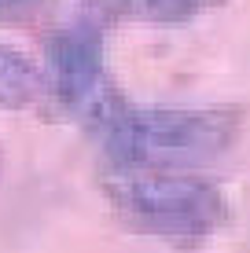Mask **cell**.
Masks as SVG:
<instances>
[{
	"label": "cell",
	"instance_id": "obj_5",
	"mask_svg": "<svg viewBox=\"0 0 250 253\" xmlns=\"http://www.w3.org/2000/svg\"><path fill=\"white\" fill-rule=\"evenodd\" d=\"M125 19H148V22H188L210 4L221 0H118Z\"/></svg>",
	"mask_w": 250,
	"mask_h": 253
},
{
	"label": "cell",
	"instance_id": "obj_2",
	"mask_svg": "<svg viewBox=\"0 0 250 253\" xmlns=\"http://www.w3.org/2000/svg\"><path fill=\"white\" fill-rule=\"evenodd\" d=\"M118 220L158 239H206L228 220V198L195 172H122L107 180Z\"/></svg>",
	"mask_w": 250,
	"mask_h": 253
},
{
	"label": "cell",
	"instance_id": "obj_3",
	"mask_svg": "<svg viewBox=\"0 0 250 253\" xmlns=\"http://www.w3.org/2000/svg\"><path fill=\"white\" fill-rule=\"evenodd\" d=\"M48 95L92 132H103L129 107L103 66V33L74 22L48 41Z\"/></svg>",
	"mask_w": 250,
	"mask_h": 253
},
{
	"label": "cell",
	"instance_id": "obj_1",
	"mask_svg": "<svg viewBox=\"0 0 250 253\" xmlns=\"http://www.w3.org/2000/svg\"><path fill=\"white\" fill-rule=\"evenodd\" d=\"M243 114L232 107L206 110H136L122 114L100 132L110 162L122 172H192L221 158L236 143Z\"/></svg>",
	"mask_w": 250,
	"mask_h": 253
},
{
	"label": "cell",
	"instance_id": "obj_4",
	"mask_svg": "<svg viewBox=\"0 0 250 253\" xmlns=\"http://www.w3.org/2000/svg\"><path fill=\"white\" fill-rule=\"evenodd\" d=\"M48 95V74L26 51L0 44V110H30Z\"/></svg>",
	"mask_w": 250,
	"mask_h": 253
},
{
	"label": "cell",
	"instance_id": "obj_6",
	"mask_svg": "<svg viewBox=\"0 0 250 253\" xmlns=\"http://www.w3.org/2000/svg\"><path fill=\"white\" fill-rule=\"evenodd\" d=\"M55 0H0V26H19L45 15Z\"/></svg>",
	"mask_w": 250,
	"mask_h": 253
}]
</instances>
